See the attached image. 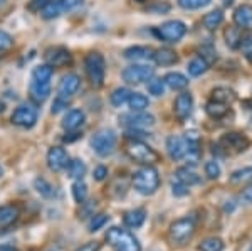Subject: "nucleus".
Wrapping results in <instances>:
<instances>
[{
	"mask_svg": "<svg viewBox=\"0 0 252 251\" xmlns=\"http://www.w3.org/2000/svg\"><path fill=\"white\" fill-rule=\"evenodd\" d=\"M67 105H69V101L67 100H63V98H58L56 96V100H54V103H52V113H59V111H63L64 108H67Z\"/></svg>",
	"mask_w": 252,
	"mask_h": 251,
	"instance_id": "nucleus-49",
	"label": "nucleus"
},
{
	"mask_svg": "<svg viewBox=\"0 0 252 251\" xmlns=\"http://www.w3.org/2000/svg\"><path fill=\"white\" fill-rule=\"evenodd\" d=\"M52 74H54V70L49 64H39L32 70V79L42 81V83H51Z\"/></svg>",
	"mask_w": 252,
	"mask_h": 251,
	"instance_id": "nucleus-31",
	"label": "nucleus"
},
{
	"mask_svg": "<svg viewBox=\"0 0 252 251\" xmlns=\"http://www.w3.org/2000/svg\"><path fill=\"white\" fill-rule=\"evenodd\" d=\"M106 222H108L106 214H96V216L93 214L91 221H89V226H88L89 233H94V231H97V229H101Z\"/></svg>",
	"mask_w": 252,
	"mask_h": 251,
	"instance_id": "nucleus-43",
	"label": "nucleus"
},
{
	"mask_svg": "<svg viewBox=\"0 0 252 251\" xmlns=\"http://www.w3.org/2000/svg\"><path fill=\"white\" fill-rule=\"evenodd\" d=\"M153 34L163 42H178L187 34V26L182 20H166L153 29Z\"/></svg>",
	"mask_w": 252,
	"mask_h": 251,
	"instance_id": "nucleus-7",
	"label": "nucleus"
},
{
	"mask_svg": "<svg viewBox=\"0 0 252 251\" xmlns=\"http://www.w3.org/2000/svg\"><path fill=\"white\" fill-rule=\"evenodd\" d=\"M198 52H200V58H204L209 64L217 59V52H215L212 46H202L200 49H198Z\"/></svg>",
	"mask_w": 252,
	"mask_h": 251,
	"instance_id": "nucleus-46",
	"label": "nucleus"
},
{
	"mask_svg": "<svg viewBox=\"0 0 252 251\" xmlns=\"http://www.w3.org/2000/svg\"><path fill=\"white\" fill-rule=\"evenodd\" d=\"M145 219H146L145 209H131V211L125 213V216H123L125 226L131 229H136V228H140V226H143Z\"/></svg>",
	"mask_w": 252,
	"mask_h": 251,
	"instance_id": "nucleus-23",
	"label": "nucleus"
},
{
	"mask_svg": "<svg viewBox=\"0 0 252 251\" xmlns=\"http://www.w3.org/2000/svg\"><path fill=\"white\" fill-rule=\"evenodd\" d=\"M19 217V209L15 206H2L0 208V228H9Z\"/></svg>",
	"mask_w": 252,
	"mask_h": 251,
	"instance_id": "nucleus-26",
	"label": "nucleus"
},
{
	"mask_svg": "<svg viewBox=\"0 0 252 251\" xmlns=\"http://www.w3.org/2000/svg\"><path fill=\"white\" fill-rule=\"evenodd\" d=\"M219 145L225 150V153H241V152H246L247 148H249L251 142L246 135H244V133L229 132V133H225V135H222Z\"/></svg>",
	"mask_w": 252,
	"mask_h": 251,
	"instance_id": "nucleus-9",
	"label": "nucleus"
},
{
	"mask_svg": "<svg viewBox=\"0 0 252 251\" xmlns=\"http://www.w3.org/2000/svg\"><path fill=\"white\" fill-rule=\"evenodd\" d=\"M234 24L239 29L251 31L252 29V5L242 3L234 10Z\"/></svg>",
	"mask_w": 252,
	"mask_h": 251,
	"instance_id": "nucleus-18",
	"label": "nucleus"
},
{
	"mask_svg": "<svg viewBox=\"0 0 252 251\" xmlns=\"http://www.w3.org/2000/svg\"><path fill=\"white\" fill-rule=\"evenodd\" d=\"M212 100L220 101V103H225V105H230L235 100V93L230 90V88L219 86V88H215V90H212Z\"/></svg>",
	"mask_w": 252,
	"mask_h": 251,
	"instance_id": "nucleus-33",
	"label": "nucleus"
},
{
	"mask_svg": "<svg viewBox=\"0 0 252 251\" xmlns=\"http://www.w3.org/2000/svg\"><path fill=\"white\" fill-rule=\"evenodd\" d=\"M241 39H242V34L241 31H239V27H229V29L225 31V42L229 47H239V44H241Z\"/></svg>",
	"mask_w": 252,
	"mask_h": 251,
	"instance_id": "nucleus-37",
	"label": "nucleus"
},
{
	"mask_svg": "<svg viewBox=\"0 0 252 251\" xmlns=\"http://www.w3.org/2000/svg\"><path fill=\"white\" fill-rule=\"evenodd\" d=\"M155 76V70L145 64H131L121 71V78L128 84H143Z\"/></svg>",
	"mask_w": 252,
	"mask_h": 251,
	"instance_id": "nucleus-8",
	"label": "nucleus"
},
{
	"mask_svg": "<svg viewBox=\"0 0 252 251\" xmlns=\"http://www.w3.org/2000/svg\"><path fill=\"white\" fill-rule=\"evenodd\" d=\"M153 61H155V64H158V66H173V64L178 63V56L177 52L168 49V47H161V49L155 51Z\"/></svg>",
	"mask_w": 252,
	"mask_h": 251,
	"instance_id": "nucleus-22",
	"label": "nucleus"
},
{
	"mask_svg": "<svg viewBox=\"0 0 252 251\" xmlns=\"http://www.w3.org/2000/svg\"><path fill=\"white\" fill-rule=\"evenodd\" d=\"M172 192H173V196L182 197V196H187V194H189V187H187L185 184H182V182L173 179L172 180Z\"/></svg>",
	"mask_w": 252,
	"mask_h": 251,
	"instance_id": "nucleus-47",
	"label": "nucleus"
},
{
	"mask_svg": "<svg viewBox=\"0 0 252 251\" xmlns=\"http://www.w3.org/2000/svg\"><path fill=\"white\" fill-rule=\"evenodd\" d=\"M249 251H252V246H251V248H249Z\"/></svg>",
	"mask_w": 252,
	"mask_h": 251,
	"instance_id": "nucleus-57",
	"label": "nucleus"
},
{
	"mask_svg": "<svg viewBox=\"0 0 252 251\" xmlns=\"http://www.w3.org/2000/svg\"><path fill=\"white\" fill-rule=\"evenodd\" d=\"M49 2H51V0H31L27 9L31 12H40V9H42L44 5H47Z\"/></svg>",
	"mask_w": 252,
	"mask_h": 251,
	"instance_id": "nucleus-50",
	"label": "nucleus"
},
{
	"mask_svg": "<svg viewBox=\"0 0 252 251\" xmlns=\"http://www.w3.org/2000/svg\"><path fill=\"white\" fill-rule=\"evenodd\" d=\"M138 2H143V0H138Z\"/></svg>",
	"mask_w": 252,
	"mask_h": 251,
	"instance_id": "nucleus-58",
	"label": "nucleus"
},
{
	"mask_svg": "<svg viewBox=\"0 0 252 251\" xmlns=\"http://www.w3.org/2000/svg\"><path fill=\"white\" fill-rule=\"evenodd\" d=\"M69 155L63 147H51L47 152V167L52 172H61L67 167Z\"/></svg>",
	"mask_w": 252,
	"mask_h": 251,
	"instance_id": "nucleus-15",
	"label": "nucleus"
},
{
	"mask_svg": "<svg viewBox=\"0 0 252 251\" xmlns=\"http://www.w3.org/2000/svg\"><path fill=\"white\" fill-rule=\"evenodd\" d=\"M44 59H46V64H49L51 68H63L71 64V52H69L66 47H51L44 52Z\"/></svg>",
	"mask_w": 252,
	"mask_h": 251,
	"instance_id": "nucleus-14",
	"label": "nucleus"
},
{
	"mask_svg": "<svg viewBox=\"0 0 252 251\" xmlns=\"http://www.w3.org/2000/svg\"><path fill=\"white\" fill-rule=\"evenodd\" d=\"M195 226H197V219L195 216H185L182 219H177L170 224L168 238L175 246H184L190 240H192L195 233Z\"/></svg>",
	"mask_w": 252,
	"mask_h": 251,
	"instance_id": "nucleus-3",
	"label": "nucleus"
},
{
	"mask_svg": "<svg viewBox=\"0 0 252 251\" xmlns=\"http://www.w3.org/2000/svg\"><path fill=\"white\" fill-rule=\"evenodd\" d=\"M29 95L35 105H42L49 98V95H51V83H42V81L32 79L29 86Z\"/></svg>",
	"mask_w": 252,
	"mask_h": 251,
	"instance_id": "nucleus-19",
	"label": "nucleus"
},
{
	"mask_svg": "<svg viewBox=\"0 0 252 251\" xmlns=\"http://www.w3.org/2000/svg\"><path fill=\"white\" fill-rule=\"evenodd\" d=\"M63 2V7H64V12H72L76 9H79L83 5L84 0H61Z\"/></svg>",
	"mask_w": 252,
	"mask_h": 251,
	"instance_id": "nucleus-48",
	"label": "nucleus"
},
{
	"mask_svg": "<svg viewBox=\"0 0 252 251\" xmlns=\"http://www.w3.org/2000/svg\"><path fill=\"white\" fill-rule=\"evenodd\" d=\"M34 187H35V191H37L42 197H47V199H49V197L54 196V187H52V185L49 184L46 179H35Z\"/></svg>",
	"mask_w": 252,
	"mask_h": 251,
	"instance_id": "nucleus-40",
	"label": "nucleus"
},
{
	"mask_svg": "<svg viewBox=\"0 0 252 251\" xmlns=\"http://www.w3.org/2000/svg\"><path fill=\"white\" fill-rule=\"evenodd\" d=\"M133 187H135L136 192H140L141 196H152L158 191L160 187V176H158V171L152 165H145V167L138 169V171L133 174Z\"/></svg>",
	"mask_w": 252,
	"mask_h": 251,
	"instance_id": "nucleus-1",
	"label": "nucleus"
},
{
	"mask_svg": "<svg viewBox=\"0 0 252 251\" xmlns=\"http://www.w3.org/2000/svg\"><path fill=\"white\" fill-rule=\"evenodd\" d=\"M209 66H210V64L207 63L204 58L197 56V58H193L189 63V66H187V71H189L190 76H193V78H198V76H202L207 70H209Z\"/></svg>",
	"mask_w": 252,
	"mask_h": 251,
	"instance_id": "nucleus-28",
	"label": "nucleus"
},
{
	"mask_svg": "<svg viewBox=\"0 0 252 251\" xmlns=\"http://www.w3.org/2000/svg\"><path fill=\"white\" fill-rule=\"evenodd\" d=\"M163 81H165V86H168L170 90H173V91H182L189 86V78L177 71L175 72L172 71V72H168V74H165Z\"/></svg>",
	"mask_w": 252,
	"mask_h": 251,
	"instance_id": "nucleus-21",
	"label": "nucleus"
},
{
	"mask_svg": "<svg viewBox=\"0 0 252 251\" xmlns=\"http://www.w3.org/2000/svg\"><path fill=\"white\" fill-rule=\"evenodd\" d=\"M251 127H252V118H251Z\"/></svg>",
	"mask_w": 252,
	"mask_h": 251,
	"instance_id": "nucleus-56",
	"label": "nucleus"
},
{
	"mask_svg": "<svg viewBox=\"0 0 252 251\" xmlns=\"http://www.w3.org/2000/svg\"><path fill=\"white\" fill-rule=\"evenodd\" d=\"M91 147L99 157L111 155L116 147V133L111 128H103V130L96 132L91 139Z\"/></svg>",
	"mask_w": 252,
	"mask_h": 251,
	"instance_id": "nucleus-6",
	"label": "nucleus"
},
{
	"mask_svg": "<svg viewBox=\"0 0 252 251\" xmlns=\"http://www.w3.org/2000/svg\"><path fill=\"white\" fill-rule=\"evenodd\" d=\"M67 176L71 177V179H83V176L86 174V165H84L83 160L79 159H74V160H69L67 164Z\"/></svg>",
	"mask_w": 252,
	"mask_h": 251,
	"instance_id": "nucleus-34",
	"label": "nucleus"
},
{
	"mask_svg": "<svg viewBox=\"0 0 252 251\" xmlns=\"http://www.w3.org/2000/svg\"><path fill=\"white\" fill-rule=\"evenodd\" d=\"M153 54H155V49L150 46H131L123 52L128 61H152Z\"/></svg>",
	"mask_w": 252,
	"mask_h": 251,
	"instance_id": "nucleus-20",
	"label": "nucleus"
},
{
	"mask_svg": "<svg viewBox=\"0 0 252 251\" xmlns=\"http://www.w3.org/2000/svg\"><path fill=\"white\" fill-rule=\"evenodd\" d=\"M120 123L126 128L145 130V128L155 125V116L146 111H129V113H126V115L120 116Z\"/></svg>",
	"mask_w": 252,
	"mask_h": 251,
	"instance_id": "nucleus-10",
	"label": "nucleus"
},
{
	"mask_svg": "<svg viewBox=\"0 0 252 251\" xmlns=\"http://www.w3.org/2000/svg\"><path fill=\"white\" fill-rule=\"evenodd\" d=\"M178 5L185 10H198V9H204V7L210 5L212 0H177Z\"/></svg>",
	"mask_w": 252,
	"mask_h": 251,
	"instance_id": "nucleus-38",
	"label": "nucleus"
},
{
	"mask_svg": "<svg viewBox=\"0 0 252 251\" xmlns=\"http://www.w3.org/2000/svg\"><path fill=\"white\" fill-rule=\"evenodd\" d=\"M84 120H86V115H84L83 110H78V108H74V110H69L66 115H64L63 118V128L66 132H78L81 127H83Z\"/></svg>",
	"mask_w": 252,
	"mask_h": 251,
	"instance_id": "nucleus-17",
	"label": "nucleus"
},
{
	"mask_svg": "<svg viewBox=\"0 0 252 251\" xmlns=\"http://www.w3.org/2000/svg\"><path fill=\"white\" fill-rule=\"evenodd\" d=\"M63 14H64V7H63V2H61V0H51L47 5H44L42 9H40V17L46 19V20L56 19Z\"/></svg>",
	"mask_w": 252,
	"mask_h": 251,
	"instance_id": "nucleus-24",
	"label": "nucleus"
},
{
	"mask_svg": "<svg viewBox=\"0 0 252 251\" xmlns=\"http://www.w3.org/2000/svg\"><path fill=\"white\" fill-rule=\"evenodd\" d=\"M189 148H190V142L185 137L170 135L166 139V152H168L172 160H184L187 153H189Z\"/></svg>",
	"mask_w": 252,
	"mask_h": 251,
	"instance_id": "nucleus-12",
	"label": "nucleus"
},
{
	"mask_svg": "<svg viewBox=\"0 0 252 251\" xmlns=\"http://www.w3.org/2000/svg\"><path fill=\"white\" fill-rule=\"evenodd\" d=\"M2 174H3V169H2V167H0V177H2Z\"/></svg>",
	"mask_w": 252,
	"mask_h": 251,
	"instance_id": "nucleus-54",
	"label": "nucleus"
},
{
	"mask_svg": "<svg viewBox=\"0 0 252 251\" xmlns=\"http://www.w3.org/2000/svg\"><path fill=\"white\" fill-rule=\"evenodd\" d=\"M230 184H244L247 180H252V167H244L230 174Z\"/></svg>",
	"mask_w": 252,
	"mask_h": 251,
	"instance_id": "nucleus-35",
	"label": "nucleus"
},
{
	"mask_svg": "<svg viewBox=\"0 0 252 251\" xmlns=\"http://www.w3.org/2000/svg\"><path fill=\"white\" fill-rule=\"evenodd\" d=\"M128 107L131 111H145L150 107V100L148 96L141 95V93H131L128 100Z\"/></svg>",
	"mask_w": 252,
	"mask_h": 251,
	"instance_id": "nucleus-29",
	"label": "nucleus"
},
{
	"mask_svg": "<svg viewBox=\"0 0 252 251\" xmlns=\"http://www.w3.org/2000/svg\"><path fill=\"white\" fill-rule=\"evenodd\" d=\"M106 241L115 251H141L140 241L135 238V234L118 228V226H113V228L108 229Z\"/></svg>",
	"mask_w": 252,
	"mask_h": 251,
	"instance_id": "nucleus-4",
	"label": "nucleus"
},
{
	"mask_svg": "<svg viewBox=\"0 0 252 251\" xmlns=\"http://www.w3.org/2000/svg\"><path fill=\"white\" fill-rule=\"evenodd\" d=\"M239 49L242 51V54L246 56L247 59L252 61V32H249V34H246V36H242L241 44H239Z\"/></svg>",
	"mask_w": 252,
	"mask_h": 251,
	"instance_id": "nucleus-42",
	"label": "nucleus"
},
{
	"mask_svg": "<svg viewBox=\"0 0 252 251\" xmlns=\"http://www.w3.org/2000/svg\"><path fill=\"white\" fill-rule=\"evenodd\" d=\"M84 70L93 88H101L106 78V59L101 52L93 51L84 59Z\"/></svg>",
	"mask_w": 252,
	"mask_h": 251,
	"instance_id": "nucleus-2",
	"label": "nucleus"
},
{
	"mask_svg": "<svg viewBox=\"0 0 252 251\" xmlns=\"http://www.w3.org/2000/svg\"><path fill=\"white\" fill-rule=\"evenodd\" d=\"M205 176L209 177V179H217V177L220 176V165L215 160H209L205 164Z\"/></svg>",
	"mask_w": 252,
	"mask_h": 251,
	"instance_id": "nucleus-44",
	"label": "nucleus"
},
{
	"mask_svg": "<svg viewBox=\"0 0 252 251\" xmlns=\"http://www.w3.org/2000/svg\"><path fill=\"white\" fill-rule=\"evenodd\" d=\"M108 176V169L104 167V165H97L94 169V179L96 180H104Z\"/></svg>",
	"mask_w": 252,
	"mask_h": 251,
	"instance_id": "nucleus-51",
	"label": "nucleus"
},
{
	"mask_svg": "<svg viewBox=\"0 0 252 251\" xmlns=\"http://www.w3.org/2000/svg\"><path fill=\"white\" fill-rule=\"evenodd\" d=\"M205 111H207V115H209L210 118L220 120V118H223V116L227 115V113H229V105L220 103V101L210 100L209 103L205 105Z\"/></svg>",
	"mask_w": 252,
	"mask_h": 251,
	"instance_id": "nucleus-25",
	"label": "nucleus"
},
{
	"mask_svg": "<svg viewBox=\"0 0 252 251\" xmlns=\"http://www.w3.org/2000/svg\"><path fill=\"white\" fill-rule=\"evenodd\" d=\"M72 196H74V201L79 202V204H84V201H86L88 197V185L84 184L83 180H76L74 184H72Z\"/></svg>",
	"mask_w": 252,
	"mask_h": 251,
	"instance_id": "nucleus-36",
	"label": "nucleus"
},
{
	"mask_svg": "<svg viewBox=\"0 0 252 251\" xmlns=\"http://www.w3.org/2000/svg\"><path fill=\"white\" fill-rule=\"evenodd\" d=\"M148 93L153 96H161L165 93V81L161 78H152L148 81Z\"/></svg>",
	"mask_w": 252,
	"mask_h": 251,
	"instance_id": "nucleus-41",
	"label": "nucleus"
},
{
	"mask_svg": "<svg viewBox=\"0 0 252 251\" xmlns=\"http://www.w3.org/2000/svg\"><path fill=\"white\" fill-rule=\"evenodd\" d=\"M126 153L131 160L138 162V164L143 165H153L160 160V155L150 147L148 143L141 140H131L128 145H126Z\"/></svg>",
	"mask_w": 252,
	"mask_h": 251,
	"instance_id": "nucleus-5",
	"label": "nucleus"
},
{
	"mask_svg": "<svg viewBox=\"0 0 252 251\" xmlns=\"http://www.w3.org/2000/svg\"><path fill=\"white\" fill-rule=\"evenodd\" d=\"M222 20H223L222 10H212V12H209V14L204 15V19H202V24H204L205 29L214 31V29H217V27L220 26Z\"/></svg>",
	"mask_w": 252,
	"mask_h": 251,
	"instance_id": "nucleus-32",
	"label": "nucleus"
},
{
	"mask_svg": "<svg viewBox=\"0 0 252 251\" xmlns=\"http://www.w3.org/2000/svg\"><path fill=\"white\" fill-rule=\"evenodd\" d=\"M173 176H175L173 177L175 180L185 184L187 187H190V185H195V184H198V182H200V177H198L193 171H190V169H187V167L178 169V171L175 172Z\"/></svg>",
	"mask_w": 252,
	"mask_h": 251,
	"instance_id": "nucleus-27",
	"label": "nucleus"
},
{
	"mask_svg": "<svg viewBox=\"0 0 252 251\" xmlns=\"http://www.w3.org/2000/svg\"><path fill=\"white\" fill-rule=\"evenodd\" d=\"M79 84H81V78L78 74H74V72L64 74L63 78H61L59 86H58V98L69 101L76 95V91L79 90Z\"/></svg>",
	"mask_w": 252,
	"mask_h": 251,
	"instance_id": "nucleus-13",
	"label": "nucleus"
},
{
	"mask_svg": "<svg viewBox=\"0 0 252 251\" xmlns=\"http://www.w3.org/2000/svg\"><path fill=\"white\" fill-rule=\"evenodd\" d=\"M242 201L246 202V204H252V184L247 185L246 189H244L242 192Z\"/></svg>",
	"mask_w": 252,
	"mask_h": 251,
	"instance_id": "nucleus-53",
	"label": "nucleus"
},
{
	"mask_svg": "<svg viewBox=\"0 0 252 251\" xmlns=\"http://www.w3.org/2000/svg\"><path fill=\"white\" fill-rule=\"evenodd\" d=\"M0 3H2V0H0Z\"/></svg>",
	"mask_w": 252,
	"mask_h": 251,
	"instance_id": "nucleus-59",
	"label": "nucleus"
},
{
	"mask_svg": "<svg viewBox=\"0 0 252 251\" xmlns=\"http://www.w3.org/2000/svg\"><path fill=\"white\" fill-rule=\"evenodd\" d=\"M7 251H17V250H7Z\"/></svg>",
	"mask_w": 252,
	"mask_h": 251,
	"instance_id": "nucleus-55",
	"label": "nucleus"
},
{
	"mask_svg": "<svg viewBox=\"0 0 252 251\" xmlns=\"http://www.w3.org/2000/svg\"><path fill=\"white\" fill-rule=\"evenodd\" d=\"M192 110H193V98L190 93H180V95L175 98V103H173V111L177 115V118L180 121H184L192 115Z\"/></svg>",
	"mask_w": 252,
	"mask_h": 251,
	"instance_id": "nucleus-16",
	"label": "nucleus"
},
{
	"mask_svg": "<svg viewBox=\"0 0 252 251\" xmlns=\"http://www.w3.org/2000/svg\"><path fill=\"white\" fill-rule=\"evenodd\" d=\"M12 46H14V39H12V36L7 34L5 31H0V54L7 52Z\"/></svg>",
	"mask_w": 252,
	"mask_h": 251,
	"instance_id": "nucleus-45",
	"label": "nucleus"
},
{
	"mask_svg": "<svg viewBox=\"0 0 252 251\" xmlns=\"http://www.w3.org/2000/svg\"><path fill=\"white\" fill-rule=\"evenodd\" d=\"M200 251H222L223 250V243L219 238H207L198 245Z\"/></svg>",
	"mask_w": 252,
	"mask_h": 251,
	"instance_id": "nucleus-39",
	"label": "nucleus"
},
{
	"mask_svg": "<svg viewBox=\"0 0 252 251\" xmlns=\"http://www.w3.org/2000/svg\"><path fill=\"white\" fill-rule=\"evenodd\" d=\"M37 110H35L32 105H20L14 110L10 116V121L15 127L20 128H32L37 123Z\"/></svg>",
	"mask_w": 252,
	"mask_h": 251,
	"instance_id": "nucleus-11",
	"label": "nucleus"
},
{
	"mask_svg": "<svg viewBox=\"0 0 252 251\" xmlns=\"http://www.w3.org/2000/svg\"><path fill=\"white\" fill-rule=\"evenodd\" d=\"M97 250H99V243L91 241V243H86V245H83L81 248H78L76 251H97Z\"/></svg>",
	"mask_w": 252,
	"mask_h": 251,
	"instance_id": "nucleus-52",
	"label": "nucleus"
},
{
	"mask_svg": "<svg viewBox=\"0 0 252 251\" xmlns=\"http://www.w3.org/2000/svg\"><path fill=\"white\" fill-rule=\"evenodd\" d=\"M129 96H131V91H129L128 88H116V90L111 93V96H109V101H111V105L115 108H121L123 105L128 103Z\"/></svg>",
	"mask_w": 252,
	"mask_h": 251,
	"instance_id": "nucleus-30",
	"label": "nucleus"
}]
</instances>
